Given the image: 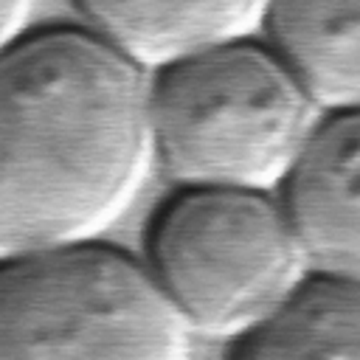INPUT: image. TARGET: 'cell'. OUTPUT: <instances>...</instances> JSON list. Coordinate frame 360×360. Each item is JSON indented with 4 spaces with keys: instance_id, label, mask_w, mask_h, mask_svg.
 I'll return each instance as SVG.
<instances>
[{
    "instance_id": "cell-7",
    "label": "cell",
    "mask_w": 360,
    "mask_h": 360,
    "mask_svg": "<svg viewBox=\"0 0 360 360\" xmlns=\"http://www.w3.org/2000/svg\"><path fill=\"white\" fill-rule=\"evenodd\" d=\"M264 31L323 112L360 110V0H270Z\"/></svg>"
},
{
    "instance_id": "cell-3",
    "label": "cell",
    "mask_w": 360,
    "mask_h": 360,
    "mask_svg": "<svg viewBox=\"0 0 360 360\" xmlns=\"http://www.w3.org/2000/svg\"><path fill=\"white\" fill-rule=\"evenodd\" d=\"M146 267L191 335L245 340L309 278L295 225L273 191L191 186L149 222Z\"/></svg>"
},
{
    "instance_id": "cell-4",
    "label": "cell",
    "mask_w": 360,
    "mask_h": 360,
    "mask_svg": "<svg viewBox=\"0 0 360 360\" xmlns=\"http://www.w3.org/2000/svg\"><path fill=\"white\" fill-rule=\"evenodd\" d=\"M191 329L146 262L104 242L3 259L0 360H188Z\"/></svg>"
},
{
    "instance_id": "cell-6",
    "label": "cell",
    "mask_w": 360,
    "mask_h": 360,
    "mask_svg": "<svg viewBox=\"0 0 360 360\" xmlns=\"http://www.w3.org/2000/svg\"><path fill=\"white\" fill-rule=\"evenodd\" d=\"M87 28L160 70L197 51L248 39L264 25L270 0H73Z\"/></svg>"
},
{
    "instance_id": "cell-1",
    "label": "cell",
    "mask_w": 360,
    "mask_h": 360,
    "mask_svg": "<svg viewBox=\"0 0 360 360\" xmlns=\"http://www.w3.org/2000/svg\"><path fill=\"white\" fill-rule=\"evenodd\" d=\"M155 163L152 70L90 28L53 25L3 45V259L96 242Z\"/></svg>"
},
{
    "instance_id": "cell-5",
    "label": "cell",
    "mask_w": 360,
    "mask_h": 360,
    "mask_svg": "<svg viewBox=\"0 0 360 360\" xmlns=\"http://www.w3.org/2000/svg\"><path fill=\"white\" fill-rule=\"evenodd\" d=\"M278 191L312 276L360 281V110L323 112Z\"/></svg>"
},
{
    "instance_id": "cell-8",
    "label": "cell",
    "mask_w": 360,
    "mask_h": 360,
    "mask_svg": "<svg viewBox=\"0 0 360 360\" xmlns=\"http://www.w3.org/2000/svg\"><path fill=\"white\" fill-rule=\"evenodd\" d=\"M231 360H360V281L309 276Z\"/></svg>"
},
{
    "instance_id": "cell-9",
    "label": "cell",
    "mask_w": 360,
    "mask_h": 360,
    "mask_svg": "<svg viewBox=\"0 0 360 360\" xmlns=\"http://www.w3.org/2000/svg\"><path fill=\"white\" fill-rule=\"evenodd\" d=\"M28 6L31 0H3V45L14 42L25 25V17H28Z\"/></svg>"
},
{
    "instance_id": "cell-2",
    "label": "cell",
    "mask_w": 360,
    "mask_h": 360,
    "mask_svg": "<svg viewBox=\"0 0 360 360\" xmlns=\"http://www.w3.org/2000/svg\"><path fill=\"white\" fill-rule=\"evenodd\" d=\"M158 166L180 188H281L323 110L267 42L233 39L152 73Z\"/></svg>"
}]
</instances>
